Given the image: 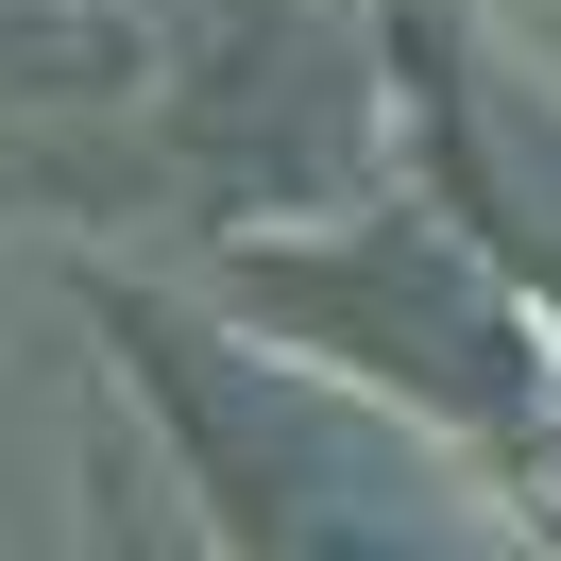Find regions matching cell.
Masks as SVG:
<instances>
[{
  "label": "cell",
  "instance_id": "cell-1",
  "mask_svg": "<svg viewBox=\"0 0 561 561\" xmlns=\"http://www.w3.org/2000/svg\"><path fill=\"white\" fill-rule=\"evenodd\" d=\"M103 323H119V357H137V391L171 409V443H187V493H221V527L239 545H459V511H443V477H425V443L391 409H357L341 391V357H239V341H205V323H171V307H137V289H103Z\"/></svg>",
  "mask_w": 561,
  "mask_h": 561
},
{
  "label": "cell",
  "instance_id": "cell-2",
  "mask_svg": "<svg viewBox=\"0 0 561 561\" xmlns=\"http://www.w3.org/2000/svg\"><path fill=\"white\" fill-rule=\"evenodd\" d=\"M221 289H239L255 323H289L307 357H341V375L409 391V409H443V425H511V443H527V409H545V375H561V357L527 341V307H511V255L459 205H375V221L289 239V255L239 239Z\"/></svg>",
  "mask_w": 561,
  "mask_h": 561
},
{
  "label": "cell",
  "instance_id": "cell-3",
  "mask_svg": "<svg viewBox=\"0 0 561 561\" xmlns=\"http://www.w3.org/2000/svg\"><path fill=\"white\" fill-rule=\"evenodd\" d=\"M239 0H0V205H171V119Z\"/></svg>",
  "mask_w": 561,
  "mask_h": 561
},
{
  "label": "cell",
  "instance_id": "cell-4",
  "mask_svg": "<svg viewBox=\"0 0 561 561\" xmlns=\"http://www.w3.org/2000/svg\"><path fill=\"white\" fill-rule=\"evenodd\" d=\"M425 119H443V205L477 221L511 273L561 289V103H527V85H477L425 51Z\"/></svg>",
  "mask_w": 561,
  "mask_h": 561
},
{
  "label": "cell",
  "instance_id": "cell-5",
  "mask_svg": "<svg viewBox=\"0 0 561 561\" xmlns=\"http://www.w3.org/2000/svg\"><path fill=\"white\" fill-rule=\"evenodd\" d=\"M527 459H545V477H561V375H545V409H527Z\"/></svg>",
  "mask_w": 561,
  "mask_h": 561
}]
</instances>
